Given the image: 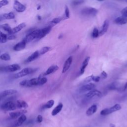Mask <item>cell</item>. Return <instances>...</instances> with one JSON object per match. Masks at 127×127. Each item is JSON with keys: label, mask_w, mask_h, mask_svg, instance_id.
Masks as SVG:
<instances>
[{"label": "cell", "mask_w": 127, "mask_h": 127, "mask_svg": "<svg viewBox=\"0 0 127 127\" xmlns=\"http://www.w3.org/2000/svg\"><path fill=\"white\" fill-rule=\"evenodd\" d=\"M36 70V69H34L30 67H25L22 69L19 72L15 73L13 75V77L14 78H19L22 77H24L28 74H30L34 72Z\"/></svg>", "instance_id": "1"}, {"label": "cell", "mask_w": 127, "mask_h": 127, "mask_svg": "<svg viewBox=\"0 0 127 127\" xmlns=\"http://www.w3.org/2000/svg\"><path fill=\"white\" fill-rule=\"evenodd\" d=\"M20 68L21 67L18 64H14L0 67V71L5 72H11L17 71L20 69Z\"/></svg>", "instance_id": "2"}, {"label": "cell", "mask_w": 127, "mask_h": 127, "mask_svg": "<svg viewBox=\"0 0 127 127\" xmlns=\"http://www.w3.org/2000/svg\"><path fill=\"white\" fill-rule=\"evenodd\" d=\"M1 109L3 111H13L17 109L16 102L13 101H8L4 103L1 106Z\"/></svg>", "instance_id": "3"}, {"label": "cell", "mask_w": 127, "mask_h": 127, "mask_svg": "<svg viewBox=\"0 0 127 127\" xmlns=\"http://www.w3.org/2000/svg\"><path fill=\"white\" fill-rule=\"evenodd\" d=\"M39 32L40 29H34L33 31L29 32L24 39V41L26 42V43H27L30 42L34 39H37L39 35Z\"/></svg>", "instance_id": "4"}, {"label": "cell", "mask_w": 127, "mask_h": 127, "mask_svg": "<svg viewBox=\"0 0 127 127\" xmlns=\"http://www.w3.org/2000/svg\"><path fill=\"white\" fill-rule=\"evenodd\" d=\"M98 13V10L94 7H86L83 8L81 11V13L82 15L88 16H93L96 15Z\"/></svg>", "instance_id": "5"}, {"label": "cell", "mask_w": 127, "mask_h": 127, "mask_svg": "<svg viewBox=\"0 0 127 127\" xmlns=\"http://www.w3.org/2000/svg\"><path fill=\"white\" fill-rule=\"evenodd\" d=\"M13 8L18 12H23L26 10V6L18 0H14Z\"/></svg>", "instance_id": "6"}, {"label": "cell", "mask_w": 127, "mask_h": 127, "mask_svg": "<svg viewBox=\"0 0 127 127\" xmlns=\"http://www.w3.org/2000/svg\"><path fill=\"white\" fill-rule=\"evenodd\" d=\"M52 29V26H48L47 27H46L43 29H40V32L39 35L37 38V40H40L43 37H44L46 35H47L51 30Z\"/></svg>", "instance_id": "7"}, {"label": "cell", "mask_w": 127, "mask_h": 127, "mask_svg": "<svg viewBox=\"0 0 127 127\" xmlns=\"http://www.w3.org/2000/svg\"><path fill=\"white\" fill-rule=\"evenodd\" d=\"M101 95H102V93L100 91H99L98 90L93 89L92 90H90V91H89L87 93H86L85 95V96L86 98L90 99V98H92L93 97H95V96L100 97V96H101Z\"/></svg>", "instance_id": "8"}, {"label": "cell", "mask_w": 127, "mask_h": 127, "mask_svg": "<svg viewBox=\"0 0 127 127\" xmlns=\"http://www.w3.org/2000/svg\"><path fill=\"white\" fill-rule=\"evenodd\" d=\"M17 92V91L15 89H7L2 91L0 93V98L1 99L5 97L16 94Z\"/></svg>", "instance_id": "9"}, {"label": "cell", "mask_w": 127, "mask_h": 127, "mask_svg": "<svg viewBox=\"0 0 127 127\" xmlns=\"http://www.w3.org/2000/svg\"><path fill=\"white\" fill-rule=\"evenodd\" d=\"M26 43L24 41V40L23 39L21 42H18V43L15 44L13 46V50H14L15 51H21V50H22L25 49V48L26 47Z\"/></svg>", "instance_id": "10"}, {"label": "cell", "mask_w": 127, "mask_h": 127, "mask_svg": "<svg viewBox=\"0 0 127 127\" xmlns=\"http://www.w3.org/2000/svg\"><path fill=\"white\" fill-rule=\"evenodd\" d=\"M27 112V111L25 109H22L19 111L10 112L9 113V115L12 119H16L17 118L20 117L21 115L24 114Z\"/></svg>", "instance_id": "11"}, {"label": "cell", "mask_w": 127, "mask_h": 127, "mask_svg": "<svg viewBox=\"0 0 127 127\" xmlns=\"http://www.w3.org/2000/svg\"><path fill=\"white\" fill-rule=\"evenodd\" d=\"M72 57L70 56L66 59V60L65 61L64 63L63 70H62V73H65L69 69L72 63Z\"/></svg>", "instance_id": "12"}, {"label": "cell", "mask_w": 127, "mask_h": 127, "mask_svg": "<svg viewBox=\"0 0 127 127\" xmlns=\"http://www.w3.org/2000/svg\"><path fill=\"white\" fill-rule=\"evenodd\" d=\"M95 85L93 83H88L86 85H84L82 86L80 88V91L81 92L87 91H90L93 89H94L95 88Z\"/></svg>", "instance_id": "13"}, {"label": "cell", "mask_w": 127, "mask_h": 127, "mask_svg": "<svg viewBox=\"0 0 127 127\" xmlns=\"http://www.w3.org/2000/svg\"><path fill=\"white\" fill-rule=\"evenodd\" d=\"M109 26V21L108 20L106 19L104 21L102 25V26L101 27V30L99 31V36H102L107 31Z\"/></svg>", "instance_id": "14"}, {"label": "cell", "mask_w": 127, "mask_h": 127, "mask_svg": "<svg viewBox=\"0 0 127 127\" xmlns=\"http://www.w3.org/2000/svg\"><path fill=\"white\" fill-rule=\"evenodd\" d=\"M114 22L119 25H124L127 23V17L121 16L116 18Z\"/></svg>", "instance_id": "15"}, {"label": "cell", "mask_w": 127, "mask_h": 127, "mask_svg": "<svg viewBox=\"0 0 127 127\" xmlns=\"http://www.w3.org/2000/svg\"><path fill=\"white\" fill-rule=\"evenodd\" d=\"M59 67L57 65H53L50 66L47 70L45 72V73L43 74L44 75H47L49 74H50L51 73H53L55 72H56L57 70L59 69Z\"/></svg>", "instance_id": "16"}, {"label": "cell", "mask_w": 127, "mask_h": 127, "mask_svg": "<svg viewBox=\"0 0 127 127\" xmlns=\"http://www.w3.org/2000/svg\"><path fill=\"white\" fill-rule=\"evenodd\" d=\"M26 119H27L26 116L24 114H23V115H21V116L19 117V118H18V119L17 122H16V123L14 124V126H13V127H19V126H21V125H22V124H23L25 121H26Z\"/></svg>", "instance_id": "17"}, {"label": "cell", "mask_w": 127, "mask_h": 127, "mask_svg": "<svg viewBox=\"0 0 127 127\" xmlns=\"http://www.w3.org/2000/svg\"><path fill=\"white\" fill-rule=\"evenodd\" d=\"M39 56H40V55H39V51H36L32 54H31L30 56H29L28 57V58L26 60V62L27 63H30L32 61H34L36 59H37L38 57Z\"/></svg>", "instance_id": "18"}, {"label": "cell", "mask_w": 127, "mask_h": 127, "mask_svg": "<svg viewBox=\"0 0 127 127\" xmlns=\"http://www.w3.org/2000/svg\"><path fill=\"white\" fill-rule=\"evenodd\" d=\"M36 85H38V78H33L27 80L26 87H32Z\"/></svg>", "instance_id": "19"}, {"label": "cell", "mask_w": 127, "mask_h": 127, "mask_svg": "<svg viewBox=\"0 0 127 127\" xmlns=\"http://www.w3.org/2000/svg\"><path fill=\"white\" fill-rule=\"evenodd\" d=\"M97 105L95 104L92 105L91 107H90L87 109V110L86 112V114L88 116H91L97 111Z\"/></svg>", "instance_id": "20"}, {"label": "cell", "mask_w": 127, "mask_h": 127, "mask_svg": "<svg viewBox=\"0 0 127 127\" xmlns=\"http://www.w3.org/2000/svg\"><path fill=\"white\" fill-rule=\"evenodd\" d=\"M89 60H90V57H87L83 61V62L82 64V65H81V66L80 67V73L81 74H82L84 72L85 68L86 67L87 65H88Z\"/></svg>", "instance_id": "21"}, {"label": "cell", "mask_w": 127, "mask_h": 127, "mask_svg": "<svg viewBox=\"0 0 127 127\" xmlns=\"http://www.w3.org/2000/svg\"><path fill=\"white\" fill-rule=\"evenodd\" d=\"M17 109H26L28 107V104L23 100H17L16 101Z\"/></svg>", "instance_id": "22"}, {"label": "cell", "mask_w": 127, "mask_h": 127, "mask_svg": "<svg viewBox=\"0 0 127 127\" xmlns=\"http://www.w3.org/2000/svg\"><path fill=\"white\" fill-rule=\"evenodd\" d=\"M26 26V24L25 23H21L19 24L17 26L14 27L13 29H12V34H15L16 33H17L19 31H20L23 28H24Z\"/></svg>", "instance_id": "23"}, {"label": "cell", "mask_w": 127, "mask_h": 127, "mask_svg": "<svg viewBox=\"0 0 127 127\" xmlns=\"http://www.w3.org/2000/svg\"><path fill=\"white\" fill-rule=\"evenodd\" d=\"M63 105L62 103H60L59 105H58L52 111L51 114H52V115L54 116H56L59 113H60L62 109H63Z\"/></svg>", "instance_id": "24"}, {"label": "cell", "mask_w": 127, "mask_h": 127, "mask_svg": "<svg viewBox=\"0 0 127 127\" xmlns=\"http://www.w3.org/2000/svg\"><path fill=\"white\" fill-rule=\"evenodd\" d=\"M2 16L4 18V19H7V20L13 19L15 18V14L12 12H10L7 13L2 14Z\"/></svg>", "instance_id": "25"}, {"label": "cell", "mask_w": 127, "mask_h": 127, "mask_svg": "<svg viewBox=\"0 0 127 127\" xmlns=\"http://www.w3.org/2000/svg\"><path fill=\"white\" fill-rule=\"evenodd\" d=\"M122 107L121 106V105L119 104H116L115 105H114L113 106H112V107L109 108V111L110 114L112 113L113 112H115L116 111H119L120 109H121Z\"/></svg>", "instance_id": "26"}, {"label": "cell", "mask_w": 127, "mask_h": 127, "mask_svg": "<svg viewBox=\"0 0 127 127\" xmlns=\"http://www.w3.org/2000/svg\"><path fill=\"white\" fill-rule=\"evenodd\" d=\"M54 103L55 102L53 100H50L43 106L42 109H50L53 106Z\"/></svg>", "instance_id": "27"}, {"label": "cell", "mask_w": 127, "mask_h": 127, "mask_svg": "<svg viewBox=\"0 0 127 127\" xmlns=\"http://www.w3.org/2000/svg\"><path fill=\"white\" fill-rule=\"evenodd\" d=\"M1 27L4 31L8 32V33L9 34H12L11 33H12V28L10 27V26L7 23L3 24V25H1Z\"/></svg>", "instance_id": "28"}, {"label": "cell", "mask_w": 127, "mask_h": 127, "mask_svg": "<svg viewBox=\"0 0 127 127\" xmlns=\"http://www.w3.org/2000/svg\"><path fill=\"white\" fill-rule=\"evenodd\" d=\"M38 85H43L45 84L48 81V79L46 77H41V75H40L38 77Z\"/></svg>", "instance_id": "29"}, {"label": "cell", "mask_w": 127, "mask_h": 127, "mask_svg": "<svg viewBox=\"0 0 127 127\" xmlns=\"http://www.w3.org/2000/svg\"><path fill=\"white\" fill-rule=\"evenodd\" d=\"M7 36L6 34L0 32V43H4L7 42Z\"/></svg>", "instance_id": "30"}, {"label": "cell", "mask_w": 127, "mask_h": 127, "mask_svg": "<svg viewBox=\"0 0 127 127\" xmlns=\"http://www.w3.org/2000/svg\"><path fill=\"white\" fill-rule=\"evenodd\" d=\"M51 49V47H48V46H46V47H43L39 51V55H42L45 54V53H46L47 52H49V51H50Z\"/></svg>", "instance_id": "31"}, {"label": "cell", "mask_w": 127, "mask_h": 127, "mask_svg": "<svg viewBox=\"0 0 127 127\" xmlns=\"http://www.w3.org/2000/svg\"><path fill=\"white\" fill-rule=\"evenodd\" d=\"M0 59L2 61H9L11 59L10 55L8 53H4L0 56Z\"/></svg>", "instance_id": "32"}, {"label": "cell", "mask_w": 127, "mask_h": 127, "mask_svg": "<svg viewBox=\"0 0 127 127\" xmlns=\"http://www.w3.org/2000/svg\"><path fill=\"white\" fill-rule=\"evenodd\" d=\"M65 19L64 17V16L63 17H56V18H54L52 21H51V23L54 24V25H55V24H57L59 23H60L63 19Z\"/></svg>", "instance_id": "33"}, {"label": "cell", "mask_w": 127, "mask_h": 127, "mask_svg": "<svg viewBox=\"0 0 127 127\" xmlns=\"http://www.w3.org/2000/svg\"><path fill=\"white\" fill-rule=\"evenodd\" d=\"M99 36V31L98 29L96 28H94L92 32V37L93 38H97Z\"/></svg>", "instance_id": "34"}, {"label": "cell", "mask_w": 127, "mask_h": 127, "mask_svg": "<svg viewBox=\"0 0 127 127\" xmlns=\"http://www.w3.org/2000/svg\"><path fill=\"white\" fill-rule=\"evenodd\" d=\"M64 18H69V10L68 9V7L67 5L65 6L64 8V16H63Z\"/></svg>", "instance_id": "35"}, {"label": "cell", "mask_w": 127, "mask_h": 127, "mask_svg": "<svg viewBox=\"0 0 127 127\" xmlns=\"http://www.w3.org/2000/svg\"><path fill=\"white\" fill-rule=\"evenodd\" d=\"M84 0H73L71 3L73 5H77L84 2Z\"/></svg>", "instance_id": "36"}, {"label": "cell", "mask_w": 127, "mask_h": 127, "mask_svg": "<svg viewBox=\"0 0 127 127\" xmlns=\"http://www.w3.org/2000/svg\"><path fill=\"white\" fill-rule=\"evenodd\" d=\"M110 114V111H109V108L104 109L100 112V114L101 115H103V116L107 115H109Z\"/></svg>", "instance_id": "37"}, {"label": "cell", "mask_w": 127, "mask_h": 127, "mask_svg": "<svg viewBox=\"0 0 127 127\" xmlns=\"http://www.w3.org/2000/svg\"><path fill=\"white\" fill-rule=\"evenodd\" d=\"M9 2L8 0H1L0 1V8L5 5H6L8 4Z\"/></svg>", "instance_id": "38"}, {"label": "cell", "mask_w": 127, "mask_h": 127, "mask_svg": "<svg viewBox=\"0 0 127 127\" xmlns=\"http://www.w3.org/2000/svg\"><path fill=\"white\" fill-rule=\"evenodd\" d=\"M94 76V75H90V76H89L87 77L85 79L84 82H86V83H87V82H90V81H93Z\"/></svg>", "instance_id": "39"}, {"label": "cell", "mask_w": 127, "mask_h": 127, "mask_svg": "<svg viewBox=\"0 0 127 127\" xmlns=\"http://www.w3.org/2000/svg\"><path fill=\"white\" fill-rule=\"evenodd\" d=\"M121 13L123 16L127 17V6L122 9L121 11Z\"/></svg>", "instance_id": "40"}, {"label": "cell", "mask_w": 127, "mask_h": 127, "mask_svg": "<svg viewBox=\"0 0 127 127\" xmlns=\"http://www.w3.org/2000/svg\"><path fill=\"white\" fill-rule=\"evenodd\" d=\"M16 39V36L13 35V34H9V35L7 36V40H12Z\"/></svg>", "instance_id": "41"}, {"label": "cell", "mask_w": 127, "mask_h": 127, "mask_svg": "<svg viewBox=\"0 0 127 127\" xmlns=\"http://www.w3.org/2000/svg\"><path fill=\"white\" fill-rule=\"evenodd\" d=\"M101 77H102V78L103 79H105L107 77V73L105 71H103L101 73Z\"/></svg>", "instance_id": "42"}, {"label": "cell", "mask_w": 127, "mask_h": 127, "mask_svg": "<svg viewBox=\"0 0 127 127\" xmlns=\"http://www.w3.org/2000/svg\"><path fill=\"white\" fill-rule=\"evenodd\" d=\"M37 121L38 123H40L43 121V117L41 115H39L37 118Z\"/></svg>", "instance_id": "43"}, {"label": "cell", "mask_w": 127, "mask_h": 127, "mask_svg": "<svg viewBox=\"0 0 127 127\" xmlns=\"http://www.w3.org/2000/svg\"><path fill=\"white\" fill-rule=\"evenodd\" d=\"M27 80H22V81H21V82L19 83V85H20V86H21L26 87V84Z\"/></svg>", "instance_id": "44"}, {"label": "cell", "mask_w": 127, "mask_h": 127, "mask_svg": "<svg viewBox=\"0 0 127 127\" xmlns=\"http://www.w3.org/2000/svg\"><path fill=\"white\" fill-rule=\"evenodd\" d=\"M100 79V76H94L93 81H94L95 82H98V81H99Z\"/></svg>", "instance_id": "45"}, {"label": "cell", "mask_w": 127, "mask_h": 127, "mask_svg": "<svg viewBox=\"0 0 127 127\" xmlns=\"http://www.w3.org/2000/svg\"><path fill=\"white\" fill-rule=\"evenodd\" d=\"M4 20V18H3V17L2 14L0 15V21H2V20Z\"/></svg>", "instance_id": "46"}, {"label": "cell", "mask_w": 127, "mask_h": 127, "mask_svg": "<svg viewBox=\"0 0 127 127\" xmlns=\"http://www.w3.org/2000/svg\"><path fill=\"white\" fill-rule=\"evenodd\" d=\"M37 19L39 20H41V17L39 15H37Z\"/></svg>", "instance_id": "47"}, {"label": "cell", "mask_w": 127, "mask_h": 127, "mask_svg": "<svg viewBox=\"0 0 127 127\" xmlns=\"http://www.w3.org/2000/svg\"><path fill=\"white\" fill-rule=\"evenodd\" d=\"M110 127H115V125L114 124H110Z\"/></svg>", "instance_id": "48"}, {"label": "cell", "mask_w": 127, "mask_h": 127, "mask_svg": "<svg viewBox=\"0 0 127 127\" xmlns=\"http://www.w3.org/2000/svg\"><path fill=\"white\" fill-rule=\"evenodd\" d=\"M63 37V35L62 34H61L59 36V39H61V38Z\"/></svg>", "instance_id": "49"}, {"label": "cell", "mask_w": 127, "mask_h": 127, "mask_svg": "<svg viewBox=\"0 0 127 127\" xmlns=\"http://www.w3.org/2000/svg\"><path fill=\"white\" fill-rule=\"evenodd\" d=\"M40 7H41V6H40V5H39V6H38V7H37V9H38V10H39V9H40Z\"/></svg>", "instance_id": "50"}, {"label": "cell", "mask_w": 127, "mask_h": 127, "mask_svg": "<svg viewBox=\"0 0 127 127\" xmlns=\"http://www.w3.org/2000/svg\"><path fill=\"white\" fill-rule=\"evenodd\" d=\"M98 1H103V0H98Z\"/></svg>", "instance_id": "51"}, {"label": "cell", "mask_w": 127, "mask_h": 127, "mask_svg": "<svg viewBox=\"0 0 127 127\" xmlns=\"http://www.w3.org/2000/svg\"><path fill=\"white\" fill-rule=\"evenodd\" d=\"M125 0V1H126L127 2V0Z\"/></svg>", "instance_id": "52"}, {"label": "cell", "mask_w": 127, "mask_h": 127, "mask_svg": "<svg viewBox=\"0 0 127 127\" xmlns=\"http://www.w3.org/2000/svg\"></svg>", "instance_id": "53"}, {"label": "cell", "mask_w": 127, "mask_h": 127, "mask_svg": "<svg viewBox=\"0 0 127 127\" xmlns=\"http://www.w3.org/2000/svg\"></svg>", "instance_id": "54"}]
</instances>
